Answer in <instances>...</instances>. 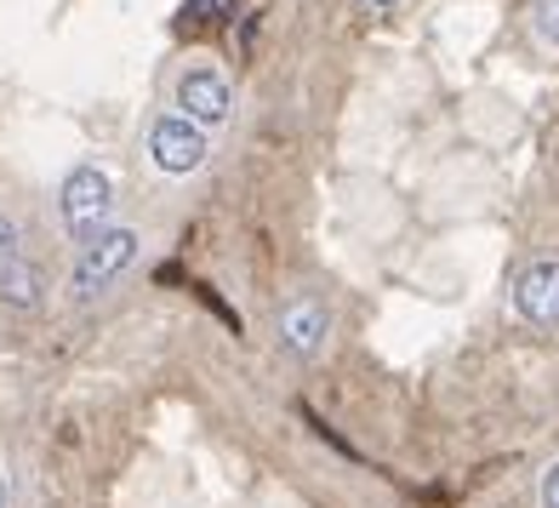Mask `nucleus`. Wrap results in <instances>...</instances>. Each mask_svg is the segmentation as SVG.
I'll return each mask as SVG.
<instances>
[{
  "mask_svg": "<svg viewBox=\"0 0 559 508\" xmlns=\"http://www.w3.org/2000/svg\"><path fill=\"white\" fill-rule=\"evenodd\" d=\"M58 217H63V235L74 240V251L92 246L97 235H109L115 228V184L104 166H74L58 189Z\"/></svg>",
  "mask_w": 559,
  "mask_h": 508,
  "instance_id": "nucleus-1",
  "label": "nucleus"
},
{
  "mask_svg": "<svg viewBox=\"0 0 559 508\" xmlns=\"http://www.w3.org/2000/svg\"><path fill=\"white\" fill-rule=\"evenodd\" d=\"M138 251H143V235H138V228H126V223H115L109 235H97L92 246H81V251H74V274H69L74 297L92 303L97 292H109L120 274L138 263Z\"/></svg>",
  "mask_w": 559,
  "mask_h": 508,
  "instance_id": "nucleus-2",
  "label": "nucleus"
},
{
  "mask_svg": "<svg viewBox=\"0 0 559 508\" xmlns=\"http://www.w3.org/2000/svg\"><path fill=\"white\" fill-rule=\"evenodd\" d=\"M212 155V143H206V126H194L189 115H160V120H148V161H155L160 172L171 177H189L200 172Z\"/></svg>",
  "mask_w": 559,
  "mask_h": 508,
  "instance_id": "nucleus-3",
  "label": "nucleus"
},
{
  "mask_svg": "<svg viewBox=\"0 0 559 508\" xmlns=\"http://www.w3.org/2000/svg\"><path fill=\"white\" fill-rule=\"evenodd\" d=\"M171 104H177V115H189L194 126H223L228 115H235V92H228V74L223 69L189 63L171 81Z\"/></svg>",
  "mask_w": 559,
  "mask_h": 508,
  "instance_id": "nucleus-4",
  "label": "nucleus"
},
{
  "mask_svg": "<svg viewBox=\"0 0 559 508\" xmlns=\"http://www.w3.org/2000/svg\"><path fill=\"white\" fill-rule=\"evenodd\" d=\"M332 338V303L325 297H292L286 309L274 315V343L292 354V361H314Z\"/></svg>",
  "mask_w": 559,
  "mask_h": 508,
  "instance_id": "nucleus-5",
  "label": "nucleus"
},
{
  "mask_svg": "<svg viewBox=\"0 0 559 508\" xmlns=\"http://www.w3.org/2000/svg\"><path fill=\"white\" fill-rule=\"evenodd\" d=\"M514 309H520V320L548 326V332H554V326H559V258H537V263L520 269Z\"/></svg>",
  "mask_w": 559,
  "mask_h": 508,
  "instance_id": "nucleus-6",
  "label": "nucleus"
},
{
  "mask_svg": "<svg viewBox=\"0 0 559 508\" xmlns=\"http://www.w3.org/2000/svg\"><path fill=\"white\" fill-rule=\"evenodd\" d=\"M40 297H46V274H40V263L17 258V263L0 269V303H7V309H40Z\"/></svg>",
  "mask_w": 559,
  "mask_h": 508,
  "instance_id": "nucleus-7",
  "label": "nucleus"
},
{
  "mask_svg": "<svg viewBox=\"0 0 559 508\" xmlns=\"http://www.w3.org/2000/svg\"><path fill=\"white\" fill-rule=\"evenodd\" d=\"M531 23H537V35L548 46H559V0H537V7H531Z\"/></svg>",
  "mask_w": 559,
  "mask_h": 508,
  "instance_id": "nucleus-8",
  "label": "nucleus"
},
{
  "mask_svg": "<svg viewBox=\"0 0 559 508\" xmlns=\"http://www.w3.org/2000/svg\"><path fill=\"white\" fill-rule=\"evenodd\" d=\"M17 258H23V251H17V223H12L7 212H0V269L17 263Z\"/></svg>",
  "mask_w": 559,
  "mask_h": 508,
  "instance_id": "nucleus-9",
  "label": "nucleus"
},
{
  "mask_svg": "<svg viewBox=\"0 0 559 508\" xmlns=\"http://www.w3.org/2000/svg\"><path fill=\"white\" fill-rule=\"evenodd\" d=\"M537 503H543V508H559V463H548V469H543V486H537Z\"/></svg>",
  "mask_w": 559,
  "mask_h": 508,
  "instance_id": "nucleus-10",
  "label": "nucleus"
},
{
  "mask_svg": "<svg viewBox=\"0 0 559 508\" xmlns=\"http://www.w3.org/2000/svg\"><path fill=\"white\" fill-rule=\"evenodd\" d=\"M366 7H394V0H366Z\"/></svg>",
  "mask_w": 559,
  "mask_h": 508,
  "instance_id": "nucleus-11",
  "label": "nucleus"
},
{
  "mask_svg": "<svg viewBox=\"0 0 559 508\" xmlns=\"http://www.w3.org/2000/svg\"><path fill=\"white\" fill-rule=\"evenodd\" d=\"M0 508H7V480H0Z\"/></svg>",
  "mask_w": 559,
  "mask_h": 508,
  "instance_id": "nucleus-12",
  "label": "nucleus"
}]
</instances>
